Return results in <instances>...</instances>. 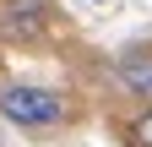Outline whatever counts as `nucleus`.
<instances>
[{"instance_id":"7ed1b4c3","label":"nucleus","mask_w":152,"mask_h":147,"mask_svg":"<svg viewBox=\"0 0 152 147\" xmlns=\"http://www.w3.org/2000/svg\"><path fill=\"white\" fill-rule=\"evenodd\" d=\"M44 27H49V0H11L6 22H0L6 38H38Z\"/></svg>"},{"instance_id":"20e7f679","label":"nucleus","mask_w":152,"mask_h":147,"mask_svg":"<svg viewBox=\"0 0 152 147\" xmlns=\"http://www.w3.org/2000/svg\"><path fill=\"white\" fill-rule=\"evenodd\" d=\"M125 147H152V104L125 125Z\"/></svg>"},{"instance_id":"f03ea898","label":"nucleus","mask_w":152,"mask_h":147,"mask_svg":"<svg viewBox=\"0 0 152 147\" xmlns=\"http://www.w3.org/2000/svg\"><path fill=\"white\" fill-rule=\"evenodd\" d=\"M114 76H120V87L130 98L152 104V49H125L120 60H114Z\"/></svg>"},{"instance_id":"f257e3e1","label":"nucleus","mask_w":152,"mask_h":147,"mask_svg":"<svg viewBox=\"0 0 152 147\" xmlns=\"http://www.w3.org/2000/svg\"><path fill=\"white\" fill-rule=\"evenodd\" d=\"M0 120L22 125V131H49L65 120V98L38 82H11V87H0Z\"/></svg>"}]
</instances>
